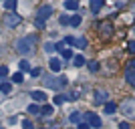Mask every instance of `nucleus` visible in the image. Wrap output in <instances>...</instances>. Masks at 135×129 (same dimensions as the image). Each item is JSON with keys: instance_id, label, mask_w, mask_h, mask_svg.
Returning a JSON list of instances; mask_svg holds the SVG:
<instances>
[{"instance_id": "obj_20", "label": "nucleus", "mask_w": 135, "mask_h": 129, "mask_svg": "<svg viewBox=\"0 0 135 129\" xmlns=\"http://www.w3.org/2000/svg\"><path fill=\"white\" fill-rule=\"evenodd\" d=\"M69 119H71V123H79V121H81V113L79 111H73Z\"/></svg>"}, {"instance_id": "obj_1", "label": "nucleus", "mask_w": 135, "mask_h": 129, "mask_svg": "<svg viewBox=\"0 0 135 129\" xmlns=\"http://www.w3.org/2000/svg\"><path fill=\"white\" fill-rule=\"evenodd\" d=\"M34 45H36V36H34V34H28V36H22V39L16 40L14 49H16V52H20V55H30V52L34 51Z\"/></svg>"}, {"instance_id": "obj_13", "label": "nucleus", "mask_w": 135, "mask_h": 129, "mask_svg": "<svg viewBox=\"0 0 135 129\" xmlns=\"http://www.w3.org/2000/svg\"><path fill=\"white\" fill-rule=\"evenodd\" d=\"M65 8L67 10H79V0H65Z\"/></svg>"}, {"instance_id": "obj_30", "label": "nucleus", "mask_w": 135, "mask_h": 129, "mask_svg": "<svg viewBox=\"0 0 135 129\" xmlns=\"http://www.w3.org/2000/svg\"><path fill=\"white\" fill-rule=\"evenodd\" d=\"M127 51H129V52H135V40H129V42H127Z\"/></svg>"}, {"instance_id": "obj_16", "label": "nucleus", "mask_w": 135, "mask_h": 129, "mask_svg": "<svg viewBox=\"0 0 135 129\" xmlns=\"http://www.w3.org/2000/svg\"><path fill=\"white\" fill-rule=\"evenodd\" d=\"M115 109H117V107H115V103H105V113H107V115H115Z\"/></svg>"}, {"instance_id": "obj_28", "label": "nucleus", "mask_w": 135, "mask_h": 129, "mask_svg": "<svg viewBox=\"0 0 135 129\" xmlns=\"http://www.w3.org/2000/svg\"><path fill=\"white\" fill-rule=\"evenodd\" d=\"M59 22H61V26H67V24H71V18H69V16H61Z\"/></svg>"}, {"instance_id": "obj_37", "label": "nucleus", "mask_w": 135, "mask_h": 129, "mask_svg": "<svg viewBox=\"0 0 135 129\" xmlns=\"http://www.w3.org/2000/svg\"><path fill=\"white\" fill-rule=\"evenodd\" d=\"M79 129H91L89 123H79Z\"/></svg>"}, {"instance_id": "obj_38", "label": "nucleus", "mask_w": 135, "mask_h": 129, "mask_svg": "<svg viewBox=\"0 0 135 129\" xmlns=\"http://www.w3.org/2000/svg\"><path fill=\"white\" fill-rule=\"evenodd\" d=\"M127 65H129V67H127V69H135V61H129V63H127Z\"/></svg>"}, {"instance_id": "obj_17", "label": "nucleus", "mask_w": 135, "mask_h": 129, "mask_svg": "<svg viewBox=\"0 0 135 129\" xmlns=\"http://www.w3.org/2000/svg\"><path fill=\"white\" fill-rule=\"evenodd\" d=\"M18 4V0H4V6H6V10H14Z\"/></svg>"}, {"instance_id": "obj_19", "label": "nucleus", "mask_w": 135, "mask_h": 129, "mask_svg": "<svg viewBox=\"0 0 135 129\" xmlns=\"http://www.w3.org/2000/svg\"><path fill=\"white\" fill-rule=\"evenodd\" d=\"M10 89H12V83H8V81L0 83V91H2V93H10Z\"/></svg>"}, {"instance_id": "obj_25", "label": "nucleus", "mask_w": 135, "mask_h": 129, "mask_svg": "<svg viewBox=\"0 0 135 129\" xmlns=\"http://www.w3.org/2000/svg\"><path fill=\"white\" fill-rule=\"evenodd\" d=\"M22 73H14V75H12V81H14V83H22Z\"/></svg>"}, {"instance_id": "obj_35", "label": "nucleus", "mask_w": 135, "mask_h": 129, "mask_svg": "<svg viewBox=\"0 0 135 129\" xmlns=\"http://www.w3.org/2000/svg\"><path fill=\"white\" fill-rule=\"evenodd\" d=\"M55 49H56V51H62V49H65V40H61V42H59Z\"/></svg>"}, {"instance_id": "obj_21", "label": "nucleus", "mask_w": 135, "mask_h": 129, "mask_svg": "<svg viewBox=\"0 0 135 129\" xmlns=\"http://www.w3.org/2000/svg\"><path fill=\"white\" fill-rule=\"evenodd\" d=\"M81 22H83V18H81V14H75V16H71V24H73V26H79Z\"/></svg>"}, {"instance_id": "obj_32", "label": "nucleus", "mask_w": 135, "mask_h": 129, "mask_svg": "<svg viewBox=\"0 0 135 129\" xmlns=\"http://www.w3.org/2000/svg\"><path fill=\"white\" fill-rule=\"evenodd\" d=\"M45 51H46V52H52V51H55V45H51V42H46V45H45Z\"/></svg>"}, {"instance_id": "obj_5", "label": "nucleus", "mask_w": 135, "mask_h": 129, "mask_svg": "<svg viewBox=\"0 0 135 129\" xmlns=\"http://www.w3.org/2000/svg\"><path fill=\"white\" fill-rule=\"evenodd\" d=\"M20 20H22V18L18 16L16 12H8V14H6V16L2 18V22H4L8 28H14V26H18V24H20Z\"/></svg>"}, {"instance_id": "obj_8", "label": "nucleus", "mask_w": 135, "mask_h": 129, "mask_svg": "<svg viewBox=\"0 0 135 129\" xmlns=\"http://www.w3.org/2000/svg\"><path fill=\"white\" fill-rule=\"evenodd\" d=\"M125 81L135 89V69H125Z\"/></svg>"}, {"instance_id": "obj_36", "label": "nucleus", "mask_w": 135, "mask_h": 129, "mask_svg": "<svg viewBox=\"0 0 135 129\" xmlns=\"http://www.w3.org/2000/svg\"><path fill=\"white\" fill-rule=\"evenodd\" d=\"M30 75H32V77H38V75H40V69H32V71H30Z\"/></svg>"}, {"instance_id": "obj_34", "label": "nucleus", "mask_w": 135, "mask_h": 129, "mask_svg": "<svg viewBox=\"0 0 135 129\" xmlns=\"http://www.w3.org/2000/svg\"><path fill=\"white\" fill-rule=\"evenodd\" d=\"M119 129H131V127H129V123H127V121H123V123H119Z\"/></svg>"}, {"instance_id": "obj_23", "label": "nucleus", "mask_w": 135, "mask_h": 129, "mask_svg": "<svg viewBox=\"0 0 135 129\" xmlns=\"http://www.w3.org/2000/svg\"><path fill=\"white\" fill-rule=\"evenodd\" d=\"M28 113H32V115H40V107L38 105H28Z\"/></svg>"}, {"instance_id": "obj_26", "label": "nucleus", "mask_w": 135, "mask_h": 129, "mask_svg": "<svg viewBox=\"0 0 135 129\" xmlns=\"http://www.w3.org/2000/svg\"><path fill=\"white\" fill-rule=\"evenodd\" d=\"M61 55H62V59H73V52L69 51V49H62Z\"/></svg>"}, {"instance_id": "obj_24", "label": "nucleus", "mask_w": 135, "mask_h": 129, "mask_svg": "<svg viewBox=\"0 0 135 129\" xmlns=\"http://www.w3.org/2000/svg\"><path fill=\"white\" fill-rule=\"evenodd\" d=\"M65 101H67V97H65V95H56L55 97V105H62Z\"/></svg>"}, {"instance_id": "obj_14", "label": "nucleus", "mask_w": 135, "mask_h": 129, "mask_svg": "<svg viewBox=\"0 0 135 129\" xmlns=\"http://www.w3.org/2000/svg\"><path fill=\"white\" fill-rule=\"evenodd\" d=\"M75 46H77V49H87V39H85V36L75 39Z\"/></svg>"}, {"instance_id": "obj_11", "label": "nucleus", "mask_w": 135, "mask_h": 129, "mask_svg": "<svg viewBox=\"0 0 135 129\" xmlns=\"http://www.w3.org/2000/svg\"><path fill=\"white\" fill-rule=\"evenodd\" d=\"M30 97H32L36 103H42V101H46V93L45 91H32L30 93Z\"/></svg>"}, {"instance_id": "obj_15", "label": "nucleus", "mask_w": 135, "mask_h": 129, "mask_svg": "<svg viewBox=\"0 0 135 129\" xmlns=\"http://www.w3.org/2000/svg\"><path fill=\"white\" fill-rule=\"evenodd\" d=\"M85 63H87V61H85V56H83V55H77V56H73V65H75V67H83Z\"/></svg>"}, {"instance_id": "obj_33", "label": "nucleus", "mask_w": 135, "mask_h": 129, "mask_svg": "<svg viewBox=\"0 0 135 129\" xmlns=\"http://www.w3.org/2000/svg\"><path fill=\"white\" fill-rule=\"evenodd\" d=\"M65 45H75V39L73 36H67V39H65Z\"/></svg>"}, {"instance_id": "obj_10", "label": "nucleus", "mask_w": 135, "mask_h": 129, "mask_svg": "<svg viewBox=\"0 0 135 129\" xmlns=\"http://www.w3.org/2000/svg\"><path fill=\"white\" fill-rule=\"evenodd\" d=\"M103 4H105V0H91V4H89V8H91V12H99L103 8Z\"/></svg>"}, {"instance_id": "obj_4", "label": "nucleus", "mask_w": 135, "mask_h": 129, "mask_svg": "<svg viewBox=\"0 0 135 129\" xmlns=\"http://www.w3.org/2000/svg\"><path fill=\"white\" fill-rule=\"evenodd\" d=\"M121 113L125 117H135V101L133 99H127V101L121 103Z\"/></svg>"}, {"instance_id": "obj_3", "label": "nucleus", "mask_w": 135, "mask_h": 129, "mask_svg": "<svg viewBox=\"0 0 135 129\" xmlns=\"http://www.w3.org/2000/svg\"><path fill=\"white\" fill-rule=\"evenodd\" d=\"M51 14H52V6H40L34 24H36L38 28H42V26H45V20H49V16H51Z\"/></svg>"}, {"instance_id": "obj_2", "label": "nucleus", "mask_w": 135, "mask_h": 129, "mask_svg": "<svg viewBox=\"0 0 135 129\" xmlns=\"http://www.w3.org/2000/svg\"><path fill=\"white\" fill-rule=\"evenodd\" d=\"M45 87L46 89H55V91H59V89H65L67 87V83H69V79L65 77V75H61V77H45Z\"/></svg>"}, {"instance_id": "obj_6", "label": "nucleus", "mask_w": 135, "mask_h": 129, "mask_svg": "<svg viewBox=\"0 0 135 129\" xmlns=\"http://www.w3.org/2000/svg\"><path fill=\"white\" fill-rule=\"evenodd\" d=\"M109 99V93L105 89H95V93H93V101H95V105H105Z\"/></svg>"}, {"instance_id": "obj_9", "label": "nucleus", "mask_w": 135, "mask_h": 129, "mask_svg": "<svg viewBox=\"0 0 135 129\" xmlns=\"http://www.w3.org/2000/svg\"><path fill=\"white\" fill-rule=\"evenodd\" d=\"M61 67H62L61 59H51V61H49V69H51L52 73H59V71H61Z\"/></svg>"}, {"instance_id": "obj_22", "label": "nucleus", "mask_w": 135, "mask_h": 129, "mask_svg": "<svg viewBox=\"0 0 135 129\" xmlns=\"http://www.w3.org/2000/svg\"><path fill=\"white\" fill-rule=\"evenodd\" d=\"M40 115H46V117L52 115V105H45L42 109H40Z\"/></svg>"}, {"instance_id": "obj_31", "label": "nucleus", "mask_w": 135, "mask_h": 129, "mask_svg": "<svg viewBox=\"0 0 135 129\" xmlns=\"http://www.w3.org/2000/svg\"><path fill=\"white\" fill-rule=\"evenodd\" d=\"M6 75H8V67L2 65V67H0V77H6Z\"/></svg>"}, {"instance_id": "obj_29", "label": "nucleus", "mask_w": 135, "mask_h": 129, "mask_svg": "<svg viewBox=\"0 0 135 129\" xmlns=\"http://www.w3.org/2000/svg\"><path fill=\"white\" fill-rule=\"evenodd\" d=\"M22 129H34V125L30 123L28 119H24V121H22Z\"/></svg>"}, {"instance_id": "obj_18", "label": "nucleus", "mask_w": 135, "mask_h": 129, "mask_svg": "<svg viewBox=\"0 0 135 129\" xmlns=\"http://www.w3.org/2000/svg\"><path fill=\"white\" fill-rule=\"evenodd\" d=\"M87 67H89L91 73H97V71H99V63H97V61H89V63H87Z\"/></svg>"}, {"instance_id": "obj_27", "label": "nucleus", "mask_w": 135, "mask_h": 129, "mask_svg": "<svg viewBox=\"0 0 135 129\" xmlns=\"http://www.w3.org/2000/svg\"><path fill=\"white\" fill-rule=\"evenodd\" d=\"M20 71H30V63L28 61H20Z\"/></svg>"}, {"instance_id": "obj_7", "label": "nucleus", "mask_w": 135, "mask_h": 129, "mask_svg": "<svg viewBox=\"0 0 135 129\" xmlns=\"http://www.w3.org/2000/svg\"><path fill=\"white\" fill-rule=\"evenodd\" d=\"M99 32H101V36H105V39L111 36V34H113V24L109 22V20H107V22H101V24H99Z\"/></svg>"}, {"instance_id": "obj_12", "label": "nucleus", "mask_w": 135, "mask_h": 129, "mask_svg": "<svg viewBox=\"0 0 135 129\" xmlns=\"http://www.w3.org/2000/svg\"><path fill=\"white\" fill-rule=\"evenodd\" d=\"M89 125L91 127H101V117L99 115H95V113H89Z\"/></svg>"}]
</instances>
